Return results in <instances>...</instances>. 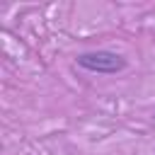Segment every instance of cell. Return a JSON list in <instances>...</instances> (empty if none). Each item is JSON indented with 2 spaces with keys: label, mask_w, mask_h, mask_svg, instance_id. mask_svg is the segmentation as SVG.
I'll return each instance as SVG.
<instances>
[{
  "label": "cell",
  "mask_w": 155,
  "mask_h": 155,
  "mask_svg": "<svg viewBox=\"0 0 155 155\" xmlns=\"http://www.w3.org/2000/svg\"><path fill=\"white\" fill-rule=\"evenodd\" d=\"M75 65L87 70V73H99V75H116L121 73L128 61L109 48H97V51H82L75 56Z\"/></svg>",
  "instance_id": "6da1fadb"
}]
</instances>
